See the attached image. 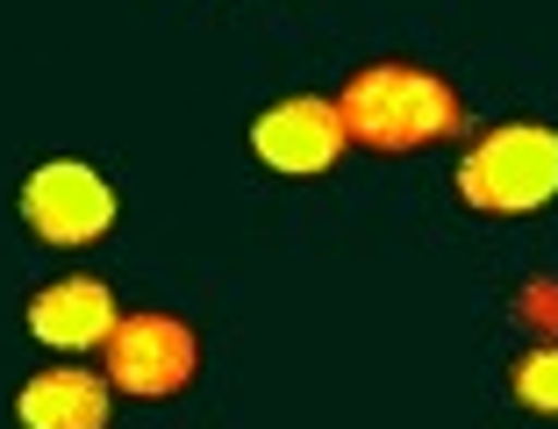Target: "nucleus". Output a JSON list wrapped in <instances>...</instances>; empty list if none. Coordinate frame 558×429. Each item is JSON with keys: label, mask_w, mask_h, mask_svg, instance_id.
Returning a JSON list of instances; mask_svg holds the SVG:
<instances>
[{"label": "nucleus", "mask_w": 558, "mask_h": 429, "mask_svg": "<svg viewBox=\"0 0 558 429\" xmlns=\"http://www.w3.org/2000/svg\"><path fill=\"white\" fill-rule=\"evenodd\" d=\"M351 130H344V108L301 94V100H279L251 122V150H258L272 172H329L344 158Z\"/></svg>", "instance_id": "39448f33"}, {"label": "nucleus", "mask_w": 558, "mask_h": 429, "mask_svg": "<svg viewBox=\"0 0 558 429\" xmlns=\"http://www.w3.org/2000/svg\"><path fill=\"white\" fill-rule=\"evenodd\" d=\"M22 422L29 429H108V380H94L80 365L36 372L22 387Z\"/></svg>", "instance_id": "0eeeda50"}, {"label": "nucleus", "mask_w": 558, "mask_h": 429, "mask_svg": "<svg viewBox=\"0 0 558 429\" xmlns=\"http://www.w3.org/2000/svg\"><path fill=\"white\" fill-rule=\"evenodd\" d=\"M29 330L50 351H94L122 330V315H116V294L100 280H58L29 301Z\"/></svg>", "instance_id": "423d86ee"}, {"label": "nucleus", "mask_w": 558, "mask_h": 429, "mask_svg": "<svg viewBox=\"0 0 558 429\" xmlns=\"http://www.w3.org/2000/svg\"><path fill=\"white\" fill-rule=\"evenodd\" d=\"M344 130L365 150H423L459 130V100L415 65H373L344 86Z\"/></svg>", "instance_id": "f257e3e1"}, {"label": "nucleus", "mask_w": 558, "mask_h": 429, "mask_svg": "<svg viewBox=\"0 0 558 429\" xmlns=\"http://www.w3.org/2000/svg\"><path fill=\"white\" fill-rule=\"evenodd\" d=\"M108 387H122V394H180L186 380H194V330L186 322H172V315H130L116 336H108Z\"/></svg>", "instance_id": "7ed1b4c3"}, {"label": "nucleus", "mask_w": 558, "mask_h": 429, "mask_svg": "<svg viewBox=\"0 0 558 429\" xmlns=\"http://www.w3.org/2000/svg\"><path fill=\"white\" fill-rule=\"evenodd\" d=\"M515 401L537 415H558V344L530 351L523 365H515Z\"/></svg>", "instance_id": "6e6552de"}, {"label": "nucleus", "mask_w": 558, "mask_h": 429, "mask_svg": "<svg viewBox=\"0 0 558 429\" xmlns=\"http://www.w3.org/2000/svg\"><path fill=\"white\" fill-rule=\"evenodd\" d=\"M22 214H29V230L44 236V244H94V236L116 222V194L100 186L94 166L58 158V166L29 172V186H22Z\"/></svg>", "instance_id": "20e7f679"}, {"label": "nucleus", "mask_w": 558, "mask_h": 429, "mask_svg": "<svg viewBox=\"0 0 558 429\" xmlns=\"http://www.w3.org/2000/svg\"><path fill=\"white\" fill-rule=\"evenodd\" d=\"M515 322L537 330L544 344H558V280H530L523 294H515Z\"/></svg>", "instance_id": "1a4fd4ad"}, {"label": "nucleus", "mask_w": 558, "mask_h": 429, "mask_svg": "<svg viewBox=\"0 0 558 429\" xmlns=\"http://www.w3.org/2000/svg\"><path fill=\"white\" fill-rule=\"evenodd\" d=\"M459 194L480 214H530L558 194V136L537 122H509V130L480 136L459 166Z\"/></svg>", "instance_id": "f03ea898"}]
</instances>
